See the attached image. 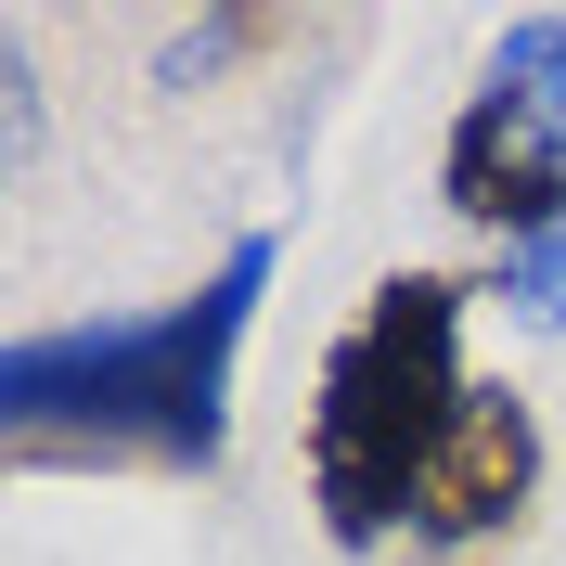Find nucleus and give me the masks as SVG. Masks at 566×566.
I'll list each match as a JSON object with an SVG mask.
<instances>
[{"label": "nucleus", "mask_w": 566, "mask_h": 566, "mask_svg": "<svg viewBox=\"0 0 566 566\" xmlns=\"http://www.w3.org/2000/svg\"><path fill=\"white\" fill-rule=\"evenodd\" d=\"M271 232L219 258L193 296L142 322H65V335H13L0 360V438L27 463H193L232 451V360H245Z\"/></svg>", "instance_id": "f257e3e1"}, {"label": "nucleus", "mask_w": 566, "mask_h": 566, "mask_svg": "<svg viewBox=\"0 0 566 566\" xmlns=\"http://www.w3.org/2000/svg\"><path fill=\"white\" fill-rule=\"evenodd\" d=\"M463 399H476L463 387V283L451 271L374 283V310L322 348V399H310V502L348 554L412 528V476L438 463Z\"/></svg>", "instance_id": "f03ea898"}, {"label": "nucleus", "mask_w": 566, "mask_h": 566, "mask_svg": "<svg viewBox=\"0 0 566 566\" xmlns=\"http://www.w3.org/2000/svg\"><path fill=\"white\" fill-rule=\"evenodd\" d=\"M438 207L528 245L566 219V13H528L502 27L490 77L463 91L451 142H438Z\"/></svg>", "instance_id": "7ed1b4c3"}, {"label": "nucleus", "mask_w": 566, "mask_h": 566, "mask_svg": "<svg viewBox=\"0 0 566 566\" xmlns=\"http://www.w3.org/2000/svg\"><path fill=\"white\" fill-rule=\"evenodd\" d=\"M541 490V424L515 387H476L451 412V438H438V463L412 476V541H490L515 528Z\"/></svg>", "instance_id": "20e7f679"}, {"label": "nucleus", "mask_w": 566, "mask_h": 566, "mask_svg": "<svg viewBox=\"0 0 566 566\" xmlns=\"http://www.w3.org/2000/svg\"><path fill=\"white\" fill-rule=\"evenodd\" d=\"M502 296H515V322L566 335V219H554V232H528V245H502Z\"/></svg>", "instance_id": "39448f33"}]
</instances>
